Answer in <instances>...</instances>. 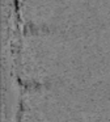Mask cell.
Wrapping results in <instances>:
<instances>
[{"label": "cell", "instance_id": "6da1fadb", "mask_svg": "<svg viewBox=\"0 0 110 122\" xmlns=\"http://www.w3.org/2000/svg\"><path fill=\"white\" fill-rule=\"evenodd\" d=\"M16 79H17L18 84L24 88V89H37V88H43V87H49L50 81H38V80H25L21 77L20 74L16 75Z\"/></svg>", "mask_w": 110, "mask_h": 122}, {"label": "cell", "instance_id": "7a4b0ae2", "mask_svg": "<svg viewBox=\"0 0 110 122\" xmlns=\"http://www.w3.org/2000/svg\"><path fill=\"white\" fill-rule=\"evenodd\" d=\"M56 26L54 25H49V24H34L31 21H26L25 25L22 26V33H28V32H50V30H55Z\"/></svg>", "mask_w": 110, "mask_h": 122}]
</instances>
